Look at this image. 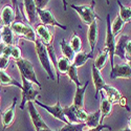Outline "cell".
<instances>
[{
	"mask_svg": "<svg viewBox=\"0 0 131 131\" xmlns=\"http://www.w3.org/2000/svg\"><path fill=\"white\" fill-rule=\"evenodd\" d=\"M69 6L75 10L78 13L79 17L81 18L82 22L89 25L91 24L94 20H102L101 17L97 15L95 12H94V6H95V1L94 0H91L90 4H85V5H75V4H72L70 3Z\"/></svg>",
	"mask_w": 131,
	"mask_h": 131,
	"instance_id": "cell-1",
	"label": "cell"
},
{
	"mask_svg": "<svg viewBox=\"0 0 131 131\" xmlns=\"http://www.w3.org/2000/svg\"><path fill=\"white\" fill-rule=\"evenodd\" d=\"M34 43H35V49H36V52H37V56H38V59H39L41 66L44 68V70L46 71L48 78L50 80H56V77H54L52 68H51V61L49 59L46 46L43 44V43L41 42V40L38 39V38H37L36 42H34Z\"/></svg>",
	"mask_w": 131,
	"mask_h": 131,
	"instance_id": "cell-2",
	"label": "cell"
},
{
	"mask_svg": "<svg viewBox=\"0 0 131 131\" xmlns=\"http://www.w3.org/2000/svg\"><path fill=\"white\" fill-rule=\"evenodd\" d=\"M17 67L20 71V74L22 75V77H24L25 79H27L28 81L32 82L34 84H36L39 88H41V83L38 81L37 79V75H36V72H35V68H34V65H32V63L26 59H23L21 58L20 60L16 61L15 62Z\"/></svg>",
	"mask_w": 131,
	"mask_h": 131,
	"instance_id": "cell-3",
	"label": "cell"
},
{
	"mask_svg": "<svg viewBox=\"0 0 131 131\" xmlns=\"http://www.w3.org/2000/svg\"><path fill=\"white\" fill-rule=\"evenodd\" d=\"M10 27H12L14 34L19 38L28 40L30 42H36L37 40L36 30H34V28L30 25L23 23L22 21H14V23L10 25Z\"/></svg>",
	"mask_w": 131,
	"mask_h": 131,
	"instance_id": "cell-4",
	"label": "cell"
},
{
	"mask_svg": "<svg viewBox=\"0 0 131 131\" xmlns=\"http://www.w3.org/2000/svg\"><path fill=\"white\" fill-rule=\"evenodd\" d=\"M106 23H107V28H106V38H105V49L109 52V60H110V65L111 68L114 67V50H115V35L111 30V20H110V15H107L106 18Z\"/></svg>",
	"mask_w": 131,
	"mask_h": 131,
	"instance_id": "cell-5",
	"label": "cell"
},
{
	"mask_svg": "<svg viewBox=\"0 0 131 131\" xmlns=\"http://www.w3.org/2000/svg\"><path fill=\"white\" fill-rule=\"evenodd\" d=\"M63 111H64V114L66 116V118L68 119V122L73 123V124L84 123L89 115V113L87 112L85 109L77 108L73 104H71L67 107H64Z\"/></svg>",
	"mask_w": 131,
	"mask_h": 131,
	"instance_id": "cell-6",
	"label": "cell"
},
{
	"mask_svg": "<svg viewBox=\"0 0 131 131\" xmlns=\"http://www.w3.org/2000/svg\"><path fill=\"white\" fill-rule=\"evenodd\" d=\"M102 91L104 92V95L106 96V99H107L108 101H110L113 105L118 104V105H121L122 107L126 108L127 111H130V109H129V107H128V105H127L126 97L123 96L122 93L119 92L116 88H114V87L106 84V85L103 87Z\"/></svg>",
	"mask_w": 131,
	"mask_h": 131,
	"instance_id": "cell-7",
	"label": "cell"
},
{
	"mask_svg": "<svg viewBox=\"0 0 131 131\" xmlns=\"http://www.w3.org/2000/svg\"><path fill=\"white\" fill-rule=\"evenodd\" d=\"M21 79H22V88H21V90H22V102L20 105V109H23L27 102L36 101L37 96H40V93L38 90L34 89V87H32L34 83L32 82L28 81L22 75H21Z\"/></svg>",
	"mask_w": 131,
	"mask_h": 131,
	"instance_id": "cell-8",
	"label": "cell"
},
{
	"mask_svg": "<svg viewBox=\"0 0 131 131\" xmlns=\"http://www.w3.org/2000/svg\"><path fill=\"white\" fill-rule=\"evenodd\" d=\"M23 14L24 18L30 25H36L38 23L39 16H38V6L35 0H23Z\"/></svg>",
	"mask_w": 131,
	"mask_h": 131,
	"instance_id": "cell-9",
	"label": "cell"
},
{
	"mask_svg": "<svg viewBox=\"0 0 131 131\" xmlns=\"http://www.w3.org/2000/svg\"><path fill=\"white\" fill-rule=\"evenodd\" d=\"M34 103L40 107H42L43 109H45V110L47 112H49L53 117H56L58 119H60L61 122H63L64 124H69L68 119L66 118V116H65L64 114V111H63V107L61 106V103H60V100H59V96H58V100H57V103L52 105V106H49V105H45L43 104L39 101H34Z\"/></svg>",
	"mask_w": 131,
	"mask_h": 131,
	"instance_id": "cell-10",
	"label": "cell"
},
{
	"mask_svg": "<svg viewBox=\"0 0 131 131\" xmlns=\"http://www.w3.org/2000/svg\"><path fill=\"white\" fill-rule=\"evenodd\" d=\"M38 16H39V20L41 21L42 24L50 25V26H57V27L64 29V30L67 29V26L62 25L61 23L58 22L56 17L52 15L50 9H48V8H38Z\"/></svg>",
	"mask_w": 131,
	"mask_h": 131,
	"instance_id": "cell-11",
	"label": "cell"
},
{
	"mask_svg": "<svg viewBox=\"0 0 131 131\" xmlns=\"http://www.w3.org/2000/svg\"><path fill=\"white\" fill-rule=\"evenodd\" d=\"M27 108H28V113H29L30 119H31L32 125H34L36 131H40V130H43V129L49 128V127L46 125V123L43 121V118L41 117L40 113L38 112V110L36 109L34 102H32V101L27 102Z\"/></svg>",
	"mask_w": 131,
	"mask_h": 131,
	"instance_id": "cell-12",
	"label": "cell"
},
{
	"mask_svg": "<svg viewBox=\"0 0 131 131\" xmlns=\"http://www.w3.org/2000/svg\"><path fill=\"white\" fill-rule=\"evenodd\" d=\"M110 78L112 80L115 79H131V67L127 62L119 63L114 65L111 68Z\"/></svg>",
	"mask_w": 131,
	"mask_h": 131,
	"instance_id": "cell-13",
	"label": "cell"
},
{
	"mask_svg": "<svg viewBox=\"0 0 131 131\" xmlns=\"http://www.w3.org/2000/svg\"><path fill=\"white\" fill-rule=\"evenodd\" d=\"M17 104V97H14L13 103L10 104L9 107H7L4 111H1V122L3 125V129L9 127L13 124L15 119V109Z\"/></svg>",
	"mask_w": 131,
	"mask_h": 131,
	"instance_id": "cell-14",
	"label": "cell"
},
{
	"mask_svg": "<svg viewBox=\"0 0 131 131\" xmlns=\"http://www.w3.org/2000/svg\"><path fill=\"white\" fill-rule=\"evenodd\" d=\"M36 34L37 38L41 40V42L44 45H48L50 43H53V35L51 31L47 28L46 25L44 24H37L36 26Z\"/></svg>",
	"mask_w": 131,
	"mask_h": 131,
	"instance_id": "cell-15",
	"label": "cell"
},
{
	"mask_svg": "<svg viewBox=\"0 0 131 131\" xmlns=\"http://www.w3.org/2000/svg\"><path fill=\"white\" fill-rule=\"evenodd\" d=\"M87 39H88V44L90 46V52L92 53L95 45L99 39V25H97V20H94L91 24L88 25V34H87Z\"/></svg>",
	"mask_w": 131,
	"mask_h": 131,
	"instance_id": "cell-16",
	"label": "cell"
},
{
	"mask_svg": "<svg viewBox=\"0 0 131 131\" xmlns=\"http://www.w3.org/2000/svg\"><path fill=\"white\" fill-rule=\"evenodd\" d=\"M91 74H92V82H93L94 88H95V99H96L97 93H100V91L103 89V87L107 83H106V81L102 77L101 70L97 69L94 65H92V67H91Z\"/></svg>",
	"mask_w": 131,
	"mask_h": 131,
	"instance_id": "cell-17",
	"label": "cell"
},
{
	"mask_svg": "<svg viewBox=\"0 0 131 131\" xmlns=\"http://www.w3.org/2000/svg\"><path fill=\"white\" fill-rule=\"evenodd\" d=\"M88 84H89V82L87 81L83 86L77 87V89H75V93H74V96H73V103L72 104L77 108L84 109V96H85V91L87 89Z\"/></svg>",
	"mask_w": 131,
	"mask_h": 131,
	"instance_id": "cell-18",
	"label": "cell"
},
{
	"mask_svg": "<svg viewBox=\"0 0 131 131\" xmlns=\"http://www.w3.org/2000/svg\"><path fill=\"white\" fill-rule=\"evenodd\" d=\"M1 20L3 25H12L15 21V9L10 5H5L1 9Z\"/></svg>",
	"mask_w": 131,
	"mask_h": 131,
	"instance_id": "cell-19",
	"label": "cell"
},
{
	"mask_svg": "<svg viewBox=\"0 0 131 131\" xmlns=\"http://www.w3.org/2000/svg\"><path fill=\"white\" fill-rule=\"evenodd\" d=\"M100 94H101V96H102L101 107H100V111H101V121H100V123H101V124H103L104 118L111 113V110H112V106H113V104H112L110 101H108V100L106 99V96L104 95V92H103L102 90L100 91Z\"/></svg>",
	"mask_w": 131,
	"mask_h": 131,
	"instance_id": "cell-20",
	"label": "cell"
},
{
	"mask_svg": "<svg viewBox=\"0 0 131 131\" xmlns=\"http://www.w3.org/2000/svg\"><path fill=\"white\" fill-rule=\"evenodd\" d=\"M1 37H2V43H4L5 45H16L15 34L9 25H3L1 27Z\"/></svg>",
	"mask_w": 131,
	"mask_h": 131,
	"instance_id": "cell-21",
	"label": "cell"
},
{
	"mask_svg": "<svg viewBox=\"0 0 131 131\" xmlns=\"http://www.w3.org/2000/svg\"><path fill=\"white\" fill-rule=\"evenodd\" d=\"M0 86L8 87V86H16L18 88H22V84H20L15 79L10 78V75L5 70H0Z\"/></svg>",
	"mask_w": 131,
	"mask_h": 131,
	"instance_id": "cell-22",
	"label": "cell"
},
{
	"mask_svg": "<svg viewBox=\"0 0 131 131\" xmlns=\"http://www.w3.org/2000/svg\"><path fill=\"white\" fill-rule=\"evenodd\" d=\"M130 38L127 35H121L118 41L116 42V45H115V50H114V56H117L121 59L126 61L125 58V48H126V44Z\"/></svg>",
	"mask_w": 131,
	"mask_h": 131,
	"instance_id": "cell-23",
	"label": "cell"
},
{
	"mask_svg": "<svg viewBox=\"0 0 131 131\" xmlns=\"http://www.w3.org/2000/svg\"><path fill=\"white\" fill-rule=\"evenodd\" d=\"M71 61L67 59L66 57H60L58 58V74H57V82L59 83L60 81V73L62 74H67V71L71 65Z\"/></svg>",
	"mask_w": 131,
	"mask_h": 131,
	"instance_id": "cell-24",
	"label": "cell"
},
{
	"mask_svg": "<svg viewBox=\"0 0 131 131\" xmlns=\"http://www.w3.org/2000/svg\"><path fill=\"white\" fill-rule=\"evenodd\" d=\"M101 111L97 110L93 113H89L88 117L87 119L84 122V125H85V128L84 129H88V128H94L96 126H99L101 123Z\"/></svg>",
	"mask_w": 131,
	"mask_h": 131,
	"instance_id": "cell-25",
	"label": "cell"
},
{
	"mask_svg": "<svg viewBox=\"0 0 131 131\" xmlns=\"http://www.w3.org/2000/svg\"><path fill=\"white\" fill-rule=\"evenodd\" d=\"M89 59H92V53H87L85 51H79L75 53V56H74V59L72 61V64L75 65L77 67H81L83 66V65L88 61Z\"/></svg>",
	"mask_w": 131,
	"mask_h": 131,
	"instance_id": "cell-26",
	"label": "cell"
},
{
	"mask_svg": "<svg viewBox=\"0 0 131 131\" xmlns=\"http://www.w3.org/2000/svg\"><path fill=\"white\" fill-rule=\"evenodd\" d=\"M60 47H61V52H62L63 56L66 57L67 59H69L72 62L73 59H74V56H75V52L71 48L69 43L65 39H62L61 42H60Z\"/></svg>",
	"mask_w": 131,
	"mask_h": 131,
	"instance_id": "cell-27",
	"label": "cell"
},
{
	"mask_svg": "<svg viewBox=\"0 0 131 131\" xmlns=\"http://www.w3.org/2000/svg\"><path fill=\"white\" fill-rule=\"evenodd\" d=\"M109 59V52L106 50V49H104V50H102L100 53H99V56L96 57V59L94 60V66L97 68V69H100V70H102L104 67H105V65H106V63H107V60Z\"/></svg>",
	"mask_w": 131,
	"mask_h": 131,
	"instance_id": "cell-28",
	"label": "cell"
},
{
	"mask_svg": "<svg viewBox=\"0 0 131 131\" xmlns=\"http://www.w3.org/2000/svg\"><path fill=\"white\" fill-rule=\"evenodd\" d=\"M117 4H118V7H119L118 16L121 17L126 23L131 22V8L123 5L122 2L119 1V0H117Z\"/></svg>",
	"mask_w": 131,
	"mask_h": 131,
	"instance_id": "cell-29",
	"label": "cell"
},
{
	"mask_svg": "<svg viewBox=\"0 0 131 131\" xmlns=\"http://www.w3.org/2000/svg\"><path fill=\"white\" fill-rule=\"evenodd\" d=\"M69 44H70L71 48L73 49V51L75 53L82 50V41H81V38L78 36V34L75 31L72 32V35L70 37V40H69Z\"/></svg>",
	"mask_w": 131,
	"mask_h": 131,
	"instance_id": "cell-30",
	"label": "cell"
},
{
	"mask_svg": "<svg viewBox=\"0 0 131 131\" xmlns=\"http://www.w3.org/2000/svg\"><path fill=\"white\" fill-rule=\"evenodd\" d=\"M67 75H68L69 80L72 83H74L77 87H80L81 86V82L79 80V75H78V67L75 66V65H73L72 63H71L70 67H69V69L67 71Z\"/></svg>",
	"mask_w": 131,
	"mask_h": 131,
	"instance_id": "cell-31",
	"label": "cell"
},
{
	"mask_svg": "<svg viewBox=\"0 0 131 131\" xmlns=\"http://www.w3.org/2000/svg\"><path fill=\"white\" fill-rule=\"evenodd\" d=\"M125 24H126L125 21H124L121 17H119V16H117V17L112 21V22H111V30H112V32H113L115 36L118 35L119 32L123 30Z\"/></svg>",
	"mask_w": 131,
	"mask_h": 131,
	"instance_id": "cell-32",
	"label": "cell"
},
{
	"mask_svg": "<svg viewBox=\"0 0 131 131\" xmlns=\"http://www.w3.org/2000/svg\"><path fill=\"white\" fill-rule=\"evenodd\" d=\"M10 58H12L15 62L22 58L21 49H20V47L18 45H12V48H10Z\"/></svg>",
	"mask_w": 131,
	"mask_h": 131,
	"instance_id": "cell-33",
	"label": "cell"
},
{
	"mask_svg": "<svg viewBox=\"0 0 131 131\" xmlns=\"http://www.w3.org/2000/svg\"><path fill=\"white\" fill-rule=\"evenodd\" d=\"M9 57L5 54H0V70H5L9 64Z\"/></svg>",
	"mask_w": 131,
	"mask_h": 131,
	"instance_id": "cell-34",
	"label": "cell"
},
{
	"mask_svg": "<svg viewBox=\"0 0 131 131\" xmlns=\"http://www.w3.org/2000/svg\"><path fill=\"white\" fill-rule=\"evenodd\" d=\"M111 130V127L108 126V125H105V124H100L99 126H96L94 128H88V129H81L79 131H102V130Z\"/></svg>",
	"mask_w": 131,
	"mask_h": 131,
	"instance_id": "cell-35",
	"label": "cell"
},
{
	"mask_svg": "<svg viewBox=\"0 0 131 131\" xmlns=\"http://www.w3.org/2000/svg\"><path fill=\"white\" fill-rule=\"evenodd\" d=\"M125 58H126V62L131 60V39L128 40L127 44H126V48H125Z\"/></svg>",
	"mask_w": 131,
	"mask_h": 131,
	"instance_id": "cell-36",
	"label": "cell"
},
{
	"mask_svg": "<svg viewBox=\"0 0 131 131\" xmlns=\"http://www.w3.org/2000/svg\"><path fill=\"white\" fill-rule=\"evenodd\" d=\"M35 1H36L38 8H45L47 3L49 2V0H35Z\"/></svg>",
	"mask_w": 131,
	"mask_h": 131,
	"instance_id": "cell-37",
	"label": "cell"
},
{
	"mask_svg": "<svg viewBox=\"0 0 131 131\" xmlns=\"http://www.w3.org/2000/svg\"><path fill=\"white\" fill-rule=\"evenodd\" d=\"M10 1H12V6L14 7V9H18V0H10Z\"/></svg>",
	"mask_w": 131,
	"mask_h": 131,
	"instance_id": "cell-38",
	"label": "cell"
},
{
	"mask_svg": "<svg viewBox=\"0 0 131 131\" xmlns=\"http://www.w3.org/2000/svg\"><path fill=\"white\" fill-rule=\"evenodd\" d=\"M62 3H63V8L64 10H66V6H67V0H62Z\"/></svg>",
	"mask_w": 131,
	"mask_h": 131,
	"instance_id": "cell-39",
	"label": "cell"
},
{
	"mask_svg": "<svg viewBox=\"0 0 131 131\" xmlns=\"http://www.w3.org/2000/svg\"><path fill=\"white\" fill-rule=\"evenodd\" d=\"M4 46H5V44H4V43H0V54H2Z\"/></svg>",
	"mask_w": 131,
	"mask_h": 131,
	"instance_id": "cell-40",
	"label": "cell"
},
{
	"mask_svg": "<svg viewBox=\"0 0 131 131\" xmlns=\"http://www.w3.org/2000/svg\"><path fill=\"white\" fill-rule=\"evenodd\" d=\"M128 127L131 129V116H129V118H128Z\"/></svg>",
	"mask_w": 131,
	"mask_h": 131,
	"instance_id": "cell-41",
	"label": "cell"
},
{
	"mask_svg": "<svg viewBox=\"0 0 131 131\" xmlns=\"http://www.w3.org/2000/svg\"><path fill=\"white\" fill-rule=\"evenodd\" d=\"M40 131H54V130H51L50 128H47V129H43V130H40Z\"/></svg>",
	"mask_w": 131,
	"mask_h": 131,
	"instance_id": "cell-42",
	"label": "cell"
},
{
	"mask_svg": "<svg viewBox=\"0 0 131 131\" xmlns=\"http://www.w3.org/2000/svg\"><path fill=\"white\" fill-rule=\"evenodd\" d=\"M0 43H2V37H1V28H0Z\"/></svg>",
	"mask_w": 131,
	"mask_h": 131,
	"instance_id": "cell-43",
	"label": "cell"
},
{
	"mask_svg": "<svg viewBox=\"0 0 131 131\" xmlns=\"http://www.w3.org/2000/svg\"><path fill=\"white\" fill-rule=\"evenodd\" d=\"M121 131H131V129L128 127V128H126V129H123V130H121Z\"/></svg>",
	"mask_w": 131,
	"mask_h": 131,
	"instance_id": "cell-44",
	"label": "cell"
},
{
	"mask_svg": "<svg viewBox=\"0 0 131 131\" xmlns=\"http://www.w3.org/2000/svg\"><path fill=\"white\" fill-rule=\"evenodd\" d=\"M106 3L109 4V3H110V0H106Z\"/></svg>",
	"mask_w": 131,
	"mask_h": 131,
	"instance_id": "cell-45",
	"label": "cell"
},
{
	"mask_svg": "<svg viewBox=\"0 0 131 131\" xmlns=\"http://www.w3.org/2000/svg\"><path fill=\"white\" fill-rule=\"evenodd\" d=\"M127 63H128V64H129V65H130V67H131V60H130V61H128V62H127Z\"/></svg>",
	"mask_w": 131,
	"mask_h": 131,
	"instance_id": "cell-46",
	"label": "cell"
},
{
	"mask_svg": "<svg viewBox=\"0 0 131 131\" xmlns=\"http://www.w3.org/2000/svg\"><path fill=\"white\" fill-rule=\"evenodd\" d=\"M130 8H131V6H130Z\"/></svg>",
	"mask_w": 131,
	"mask_h": 131,
	"instance_id": "cell-47",
	"label": "cell"
}]
</instances>
